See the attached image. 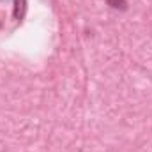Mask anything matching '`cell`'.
I'll return each mask as SVG.
<instances>
[{
  "label": "cell",
  "mask_w": 152,
  "mask_h": 152,
  "mask_svg": "<svg viewBox=\"0 0 152 152\" xmlns=\"http://www.w3.org/2000/svg\"><path fill=\"white\" fill-rule=\"evenodd\" d=\"M106 2H108V5H112L113 9H120V11H124V9L127 7L126 0H106Z\"/></svg>",
  "instance_id": "obj_1"
}]
</instances>
